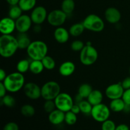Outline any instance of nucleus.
Instances as JSON below:
<instances>
[{
    "instance_id": "nucleus-1",
    "label": "nucleus",
    "mask_w": 130,
    "mask_h": 130,
    "mask_svg": "<svg viewBox=\"0 0 130 130\" xmlns=\"http://www.w3.org/2000/svg\"><path fill=\"white\" fill-rule=\"evenodd\" d=\"M19 44L17 38L11 34H2L0 37V55L5 58L13 57L17 52Z\"/></svg>"
},
{
    "instance_id": "nucleus-2",
    "label": "nucleus",
    "mask_w": 130,
    "mask_h": 130,
    "mask_svg": "<svg viewBox=\"0 0 130 130\" xmlns=\"http://www.w3.org/2000/svg\"><path fill=\"white\" fill-rule=\"evenodd\" d=\"M25 81L24 74L17 71L8 74L2 83L6 87L8 92L15 93L23 89L25 84Z\"/></svg>"
},
{
    "instance_id": "nucleus-3",
    "label": "nucleus",
    "mask_w": 130,
    "mask_h": 130,
    "mask_svg": "<svg viewBox=\"0 0 130 130\" xmlns=\"http://www.w3.org/2000/svg\"><path fill=\"white\" fill-rule=\"evenodd\" d=\"M26 50L31 60H41L48 54V48L44 41L36 40L32 41Z\"/></svg>"
},
{
    "instance_id": "nucleus-4",
    "label": "nucleus",
    "mask_w": 130,
    "mask_h": 130,
    "mask_svg": "<svg viewBox=\"0 0 130 130\" xmlns=\"http://www.w3.org/2000/svg\"><path fill=\"white\" fill-rule=\"evenodd\" d=\"M83 24L85 29L94 32H102L105 27V24L102 18L93 13L87 15L83 21Z\"/></svg>"
},
{
    "instance_id": "nucleus-5",
    "label": "nucleus",
    "mask_w": 130,
    "mask_h": 130,
    "mask_svg": "<svg viewBox=\"0 0 130 130\" xmlns=\"http://www.w3.org/2000/svg\"><path fill=\"white\" fill-rule=\"evenodd\" d=\"M98 51L92 45H85L83 49L80 52V62L85 66L94 64L98 60Z\"/></svg>"
},
{
    "instance_id": "nucleus-6",
    "label": "nucleus",
    "mask_w": 130,
    "mask_h": 130,
    "mask_svg": "<svg viewBox=\"0 0 130 130\" xmlns=\"http://www.w3.org/2000/svg\"><path fill=\"white\" fill-rule=\"evenodd\" d=\"M60 90V86L57 82L48 81L41 87V97L45 100H54L61 93Z\"/></svg>"
},
{
    "instance_id": "nucleus-7",
    "label": "nucleus",
    "mask_w": 130,
    "mask_h": 130,
    "mask_svg": "<svg viewBox=\"0 0 130 130\" xmlns=\"http://www.w3.org/2000/svg\"><path fill=\"white\" fill-rule=\"evenodd\" d=\"M110 115V109L109 107L101 103L93 106L91 116L93 119L99 123H103L109 119Z\"/></svg>"
},
{
    "instance_id": "nucleus-8",
    "label": "nucleus",
    "mask_w": 130,
    "mask_h": 130,
    "mask_svg": "<svg viewBox=\"0 0 130 130\" xmlns=\"http://www.w3.org/2000/svg\"><path fill=\"white\" fill-rule=\"evenodd\" d=\"M57 109L63 112L70 111L74 104V101L72 96L67 93H60L54 100Z\"/></svg>"
},
{
    "instance_id": "nucleus-9",
    "label": "nucleus",
    "mask_w": 130,
    "mask_h": 130,
    "mask_svg": "<svg viewBox=\"0 0 130 130\" xmlns=\"http://www.w3.org/2000/svg\"><path fill=\"white\" fill-rule=\"evenodd\" d=\"M67 15L62 10L56 9L52 10L48 14L47 21L48 24L53 27H58L64 24L67 20Z\"/></svg>"
},
{
    "instance_id": "nucleus-10",
    "label": "nucleus",
    "mask_w": 130,
    "mask_h": 130,
    "mask_svg": "<svg viewBox=\"0 0 130 130\" xmlns=\"http://www.w3.org/2000/svg\"><path fill=\"white\" fill-rule=\"evenodd\" d=\"M23 90L25 96L30 100H38L41 96V88L35 83H25Z\"/></svg>"
},
{
    "instance_id": "nucleus-11",
    "label": "nucleus",
    "mask_w": 130,
    "mask_h": 130,
    "mask_svg": "<svg viewBox=\"0 0 130 130\" xmlns=\"http://www.w3.org/2000/svg\"><path fill=\"white\" fill-rule=\"evenodd\" d=\"M48 14L46 9L44 6H38L32 10L30 17L33 24L41 25L47 20Z\"/></svg>"
},
{
    "instance_id": "nucleus-12",
    "label": "nucleus",
    "mask_w": 130,
    "mask_h": 130,
    "mask_svg": "<svg viewBox=\"0 0 130 130\" xmlns=\"http://www.w3.org/2000/svg\"><path fill=\"white\" fill-rule=\"evenodd\" d=\"M124 89L122 86L121 83L110 85L105 89V93L107 97L110 100L121 99L124 93Z\"/></svg>"
},
{
    "instance_id": "nucleus-13",
    "label": "nucleus",
    "mask_w": 130,
    "mask_h": 130,
    "mask_svg": "<svg viewBox=\"0 0 130 130\" xmlns=\"http://www.w3.org/2000/svg\"><path fill=\"white\" fill-rule=\"evenodd\" d=\"M15 24L16 30L19 33H27L30 29L33 23L29 15L22 14L15 20Z\"/></svg>"
},
{
    "instance_id": "nucleus-14",
    "label": "nucleus",
    "mask_w": 130,
    "mask_h": 130,
    "mask_svg": "<svg viewBox=\"0 0 130 130\" xmlns=\"http://www.w3.org/2000/svg\"><path fill=\"white\" fill-rule=\"evenodd\" d=\"M16 29L15 20L7 17L1 19L0 22V32L2 34H11Z\"/></svg>"
},
{
    "instance_id": "nucleus-15",
    "label": "nucleus",
    "mask_w": 130,
    "mask_h": 130,
    "mask_svg": "<svg viewBox=\"0 0 130 130\" xmlns=\"http://www.w3.org/2000/svg\"><path fill=\"white\" fill-rule=\"evenodd\" d=\"M105 19L109 23L112 24H118L121 19V13L115 7H109L105 10Z\"/></svg>"
},
{
    "instance_id": "nucleus-16",
    "label": "nucleus",
    "mask_w": 130,
    "mask_h": 130,
    "mask_svg": "<svg viewBox=\"0 0 130 130\" xmlns=\"http://www.w3.org/2000/svg\"><path fill=\"white\" fill-rule=\"evenodd\" d=\"M53 36L56 41L60 44H64L69 41L71 34L67 29L61 26L56 27V29L54 30Z\"/></svg>"
},
{
    "instance_id": "nucleus-17",
    "label": "nucleus",
    "mask_w": 130,
    "mask_h": 130,
    "mask_svg": "<svg viewBox=\"0 0 130 130\" xmlns=\"http://www.w3.org/2000/svg\"><path fill=\"white\" fill-rule=\"evenodd\" d=\"M65 114L63 112L59 109H56L52 112H50L48 115V121L51 124L53 125H59L62 124L65 121Z\"/></svg>"
},
{
    "instance_id": "nucleus-18",
    "label": "nucleus",
    "mask_w": 130,
    "mask_h": 130,
    "mask_svg": "<svg viewBox=\"0 0 130 130\" xmlns=\"http://www.w3.org/2000/svg\"><path fill=\"white\" fill-rule=\"evenodd\" d=\"M76 70V66L71 61H66L60 66L58 72L62 76L69 77L74 74Z\"/></svg>"
},
{
    "instance_id": "nucleus-19",
    "label": "nucleus",
    "mask_w": 130,
    "mask_h": 130,
    "mask_svg": "<svg viewBox=\"0 0 130 130\" xmlns=\"http://www.w3.org/2000/svg\"><path fill=\"white\" fill-rule=\"evenodd\" d=\"M104 95L99 90H93L91 93L87 98V100L93 105H96L102 103Z\"/></svg>"
},
{
    "instance_id": "nucleus-20",
    "label": "nucleus",
    "mask_w": 130,
    "mask_h": 130,
    "mask_svg": "<svg viewBox=\"0 0 130 130\" xmlns=\"http://www.w3.org/2000/svg\"><path fill=\"white\" fill-rule=\"evenodd\" d=\"M126 104L123 99H118L112 100L109 104L110 110L114 112H121L124 111Z\"/></svg>"
},
{
    "instance_id": "nucleus-21",
    "label": "nucleus",
    "mask_w": 130,
    "mask_h": 130,
    "mask_svg": "<svg viewBox=\"0 0 130 130\" xmlns=\"http://www.w3.org/2000/svg\"><path fill=\"white\" fill-rule=\"evenodd\" d=\"M19 44V48L20 50H27L30 44L31 40L26 33H19L17 37Z\"/></svg>"
},
{
    "instance_id": "nucleus-22",
    "label": "nucleus",
    "mask_w": 130,
    "mask_h": 130,
    "mask_svg": "<svg viewBox=\"0 0 130 130\" xmlns=\"http://www.w3.org/2000/svg\"><path fill=\"white\" fill-rule=\"evenodd\" d=\"M85 30V27L84 26L83 22L76 23L70 27L69 31L71 36L73 37L80 36L83 33Z\"/></svg>"
},
{
    "instance_id": "nucleus-23",
    "label": "nucleus",
    "mask_w": 130,
    "mask_h": 130,
    "mask_svg": "<svg viewBox=\"0 0 130 130\" xmlns=\"http://www.w3.org/2000/svg\"><path fill=\"white\" fill-rule=\"evenodd\" d=\"M44 69V67L41 60H31L29 71L33 74H39L43 72Z\"/></svg>"
},
{
    "instance_id": "nucleus-24",
    "label": "nucleus",
    "mask_w": 130,
    "mask_h": 130,
    "mask_svg": "<svg viewBox=\"0 0 130 130\" xmlns=\"http://www.w3.org/2000/svg\"><path fill=\"white\" fill-rule=\"evenodd\" d=\"M93 91V88L90 84L83 83L79 86L78 88V94L82 99H87L90 94Z\"/></svg>"
},
{
    "instance_id": "nucleus-25",
    "label": "nucleus",
    "mask_w": 130,
    "mask_h": 130,
    "mask_svg": "<svg viewBox=\"0 0 130 130\" xmlns=\"http://www.w3.org/2000/svg\"><path fill=\"white\" fill-rule=\"evenodd\" d=\"M75 6L76 5L74 0H63L61 4V10L68 15L73 12Z\"/></svg>"
},
{
    "instance_id": "nucleus-26",
    "label": "nucleus",
    "mask_w": 130,
    "mask_h": 130,
    "mask_svg": "<svg viewBox=\"0 0 130 130\" xmlns=\"http://www.w3.org/2000/svg\"><path fill=\"white\" fill-rule=\"evenodd\" d=\"M36 5V0H20L19 5L23 11H32Z\"/></svg>"
},
{
    "instance_id": "nucleus-27",
    "label": "nucleus",
    "mask_w": 130,
    "mask_h": 130,
    "mask_svg": "<svg viewBox=\"0 0 130 130\" xmlns=\"http://www.w3.org/2000/svg\"><path fill=\"white\" fill-rule=\"evenodd\" d=\"M22 10L18 5L10 6V10L8 11V17L16 20L22 15Z\"/></svg>"
},
{
    "instance_id": "nucleus-28",
    "label": "nucleus",
    "mask_w": 130,
    "mask_h": 130,
    "mask_svg": "<svg viewBox=\"0 0 130 130\" xmlns=\"http://www.w3.org/2000/svg\"><path fill=\"white\" fill-rule=\"evenodd\" d=\"M20 112L24 116L27 118L32 117L35 114V108L30 104H25L22 105L20 109Z\"/></svg>"
},
{
    "instance_id": "nucleus-29",
    "label": "nucleus",
    "mask_w": 130,
    "mask_h": 130,
    "mask_svg": "<svg viewBox=\"0 0 130 130\" xmlns=\"http://www.w3.org/2000/svg\"><path fill=\"white\" fill-rule=\"evenodd\" d=\"M30 62L27 59L20 60L17 64V70L18 72L22 74H24L29 71Z\"/></svg>"
},
{
    "instance_id": "nucleus-30",
    "label": "nucleus",
    "mask_w": 130,
    "mask_h": 130,
    "mask_svg": "<svg viewBox=\"0 0 130 130\" xmlns=\"http://www.w3.org/2000/svg\"><path fill=\"white\" fill-rule=\"evenodd\" d=\"M81 112L85 115H91V110H92L93 105L86 100H83L79 103Z\"/></svg>"
},
{
    "instance_id": "nucleus-31",
    "label": "nucleus",
    "mask_w": 130,
    "mask_h": 130,
    "mask_svg": "<svg viewBox=\"0 0 130 130\" xmlns=\"http://www.w3.org/2000/svg\"><path fill=\"white\" fill-rule=\"evenodd\" d=\"M42 63L44 66V69L49 71L54 69L56 66V62L55 60L52 57L49 55H46L41 60Z\"/></svg>"
},
{
    "instance_id": "nucleus-32",
    "label": "nucleus",
    "mask_w": 130,
    "mask_h": 130,
    "mask_svg": "<svg viewBox=\"0 0 130 130\" xmlns=\"http://www.w3.org/2000/svg\"><path fill=\"white\" fill-rule=\"evenodd\" d=\"M77 120V114H74L72 111H69L66 112L65 114V121L64 122L70 126L74 125L76 123Z\"/></svg>"
},
{
    "instance_id": "nucleus-33",
    "label": "nucleus",
    "mask_w": 130,
    "mask_h": 130,
    "mask_svg": "<svg viewBox=\"0 0 130 130\" xmlns=\"http://www.w3.org/2000/svg\"><path fill=\"white\" fill-rule=\"evenodd\" d=\"M1 103L6 107L9 108H11L15 106L16 100L15 98L10 95H6L3 98H1Z\"/></svg>"
},
{
    "instance_id": "nucleus-34",
    "label": "nucleus",
    "mask_w": 130,
    "mask_h": 130,
    "mask_svg": "<svg viewBox=\"0 0 130 130\" xmlns=\"http://www.w3.org/2000/svg\"><path fill=\"white\" fill-rule=\"evenodd\" d=\"M43 108H44V111L48 113V114H50V113L52 112V111H53V110L57 109L55 101L52 100H45L44 105H43Z\"/></svg>"
},
{
    "instance_id": "nucleus-35",
    "label": "nucleus",
    "mask_w": 130,
    "mask_h": 130,
    "mask_svg": "<svg viewBox=\"0 0 130 130\" xmlns=\"http://www.w3.org/2000/svg\"><path fill=\"white\" fill-rule=\"evenodd\" d=\"M117 126L112 120L107 119L102 123V130H116Z\"/></svg>"
},
{
    "instance_id": "nucleus-36",
    "label": "nucleus",
    "mask_w": 130,
    "mask_h": 130,
    "mask_svg": "<svg viewBox=\"0 0 130 130\" xmlns=\"http://www.w3.org/2000/svg\"><path fill=\"white\" fill-rule=\"evenodd\" d=\"M85 46V44H84V43L82 41L75 40L74 41H72V43H71V48L72 49V50L74 51V52H80L83 49Z\"/></svg>"
},
{
    "instance_id": "nucleus-37",
    "label": "nucleus",
    "mask_w": 130,
    "mask_h": 130,
    "mask_svg": "<svg viewBox=\"0 0 130 130\" xmlns=\"http://www.w3.org/2000/svg\"><path fill=\"white\" fill-rule=\"evenodd\" d=\"M3 130H19V127L15 122H9L4 126Z\"/></svg>"
},
{
    "instance_id": "nucleus-38",
    "label": "nucleus",
    "mask_w": 130,
    "mask_h": 130,
    "mask_svg": "<svg viewBox=\"0 0 130 130\" xmlns=\"http://www.w3.org/2000/svg\"><path fill=\"white\" fill-rule=\"evenodd\" d=\"M122 99L126 104L130 105V88L124 90Z\"/></svg>"
},
{
    "instance_id": "nucleus-39",
    "label": "nucleus",
    "mask_w": 130,
    "mask_h": 130,
    "mask_svg": "<svg viewBox=\"0 0 130 130\" xmlns=\"http://www.w3.org/2000/svg\"><path fill=\"white\" fill-rule=\"evenodd\" d=\"M121 83L122 86L123 87V88L125 90H128V89L130 88V76L129 77H126V78H124L123 80V81Z\"/></svg>"
},
{
    "instance_id": "nucleus-40",
    "label": "nucleus",
    "mask_w": 130,
    "mask_h": 130,
    "mask_svg": "<svg viewBox=\"0 0 130 130\" xmlns=\"http://www.w3.org/2000/svg\"><path fill=\"white\" fill-rule=\"evenodd\" d=\"M7 90L2 82H0V98H3L6 95Z\"/></svg>"
},
{
    "instance_id": "nucleus-41",
    "label": "nucleus",
    "mask_w": 130,
    "mask_h": 130,
    "mask_svg": "<svg viewBox=\"0 0 130 130\" xmlns=\"http://www.w3.org/2000/svg\"><path fill=\"white\" fill-rule=\"evenodd\" d=\"M71 111H72V112L76 114H78L81 112V109H80L79 105L78 104H74L72 106V109H71Z\"/></svg>"
},
{
    "instance_id": "nucleus-42",
    "label": "nucleus",
    "mask_w": 130,
    "mask_h": 130,
    "mask_svg": "<svg viewBox=\"0 0 130 130\" xmlns=\"http://www.w3.org/2000/svg\"><path fill=\"white\" fill-rule=\"evenodd\" d=\"M116 130H129V128L127 124H120L117 126Z\"/></svg>"
},
{
    "instance_id": "nucleus-43",
    "label": "nucleus",
    "mask_w": 130,
    "mask_h": 130,
    "mask_svg": "<svg viewBox=\"0 0 130 130\" xmlns=\"http://www.w3.org/2000/svg\"><path fill=\"white\" fill-rule=\"evenodd\" d=\"M7 75L8 74H6V71L4 69H0V81L3 82L5 80V79L6 78Z\"/></svg>"
},
{
    "instance_id": "nucleus-44",
    "label": "nucleus",
    "mask_w": 130,
    "mask_h": 130,
    "mask_svg": "<svg viewBox=\"0 0 130 130\" xmlns=\"http://www.w3.org/2000/svg\"><path fill=\"white\" fill-rule=\"evenodd\" d=\"M33 30L35 33H39L41 31V25H38V24H34V27L33 28Z\"/></svg>"
},
{
    "instance_id": "nucleus-45",
    "label": "nucleus",
    "mask_w": 130,
    "mask_h": 130,
    "mask_svg": "<svg viewBox=\"0 0 130 130\" xmlns=\"http://www.w3.org/2000/svg\"><path fill=\"white\" fill-rule=\"evenodd\" d=\"M6 1L10 6H13V5H18L20 0H6Z\"/></svg>"
},
{
    "instance_id": "nucleus-46",
    "label": "nucleus",
    "mask_w": 130,
    "mask_h": 130,
    "mask_svg": "<svg viewBox=\"0 0 130 130\" xmlns=\"http://www.w3.org/2000/svg\"><path fill=\"white\" fill-rule=\"evenodd\" d=\"M129 76H130V66H129Z\"/></svg>"
}]
</instances>
